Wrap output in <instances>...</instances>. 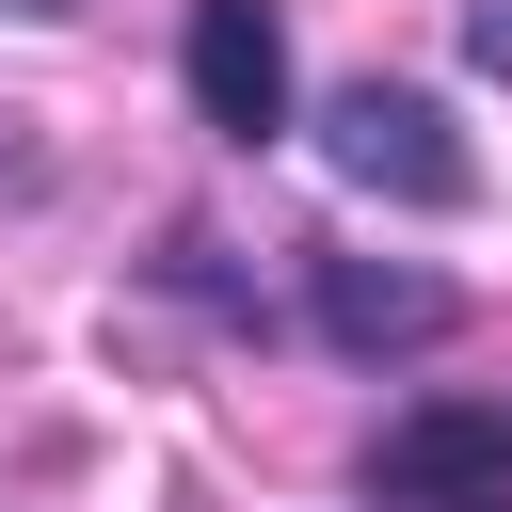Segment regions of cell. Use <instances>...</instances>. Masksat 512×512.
Segmentation results:
<instances>
[{
    "instance_id": "cell-1",
    "label": "cell",
    "mask_w": 512,
    "mask_h": 512,
    "mask_svg": "<svg viewBox=\"0 0 512 512\" xmlns=\"http://www.w3.org/2000/svg\"><path fill=\"white\" fill-rule=\"evenodd\" d=\"M320 160H336L352 192H400V208H464V192H480V160L448 144V96H416V80H352V96L320 112Z\"/></svg>"
},
{
    "instance_id": "cell-2",
    "label": "cell",
    "mask_w": 512,
    "mask_h": 512,
    "mask_svg": "<svg viewBox=\"0 0 512 512\" xmlns=\"http://www.w3.org/2000/svg\"><path fill=\"white\" fill-rule=\"evenodd\" d=\"M368 496H384V512H512V416H496V400H416V416H384Z\"/></svg>"
},
{
    "instance_id": "cell-3",
    "label": "cell",
    "mask_w": 512,
    "mask_h": 512,
    "mask_svg": "<svg viewBox=\"0 0 512 512\" xmlns=\"http://www.w3.org/2000/svg\"><path fill=\"white\" fill-rule=\"evenodd\" d=\"M192 112L224 128V144H272L288 128V16L272 0H192Z\"/></svg>"
},
{
    "instance_id": "cell-4",
    "label": "cell",
    "mask_w": 512,
    "mask_h": 512,
    "mask_svg": "<svg viewBox=\"0 0 512 512\" xmlns=\"http://www.w3.org/2000/svg\"><path fill=\"white\" fill-rule=\"evenodd\" d=\"M448 320H464L448 272H416V256H320V336H336V352L384 368V352H432Z\"/></svg>"
}]
</instances>
